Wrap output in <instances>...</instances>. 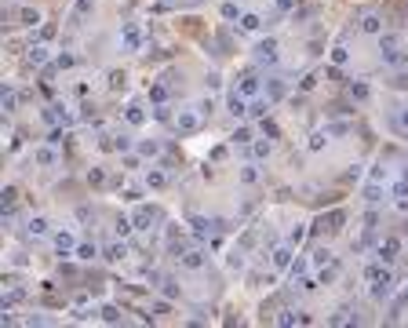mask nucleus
I'll list each match as a JSON object with an SVG mask.
<instances>
[{"label": "nucleus", "instance_id": "f257e3e1", "mask_svg": "<svg viewBox=\"0 0 408 328\" xmlns=\"http://www.w3.org/2000/svg\"><path fill=\"white\" fill-rule=\"evenodd\" d=\"M365 281H368V292H372V299H390V292H394V274H390V267L379 259V263H372V267L365 270Z\"/></svg>", "mask_w": 408, "mask_h": 328}, {"label": "nucleus", "instance_id": "f03ea898", "mask_svg": "<svg viewBox=\"0 0 408 328\" xmlns=\"http://www.w3.org/2000/svg\"><path fill=\"white\" fill-rule=\"evenodd\" d=\"M379 51H383V62L386 66H408V55L397 48V33H379Z\"/></svg>", "mask_w": 408, "mask_h": 328}, {"label": "nucleus", "instance_id": "7ed1b4c3", "mask_svg": "<svg viewBox=\"0 0 408 328\" xmlns=\"http://www.w3.org/2000/svg\"><path fill=\"white\" fill-rule=\"evenodd\" d=\"M277 58H281V48H277L274 37H266V40L255 44V66H277Z\"/></svg>", "mask_w": 408, "mask_h": 328}, {"label": "nucleus", "instance_id": "20e7f679", "mask_svg": "<svg viewBox=\"0 0 408 328\" xmlns=\"http://www.w3.org/2000/svg\"><path fill=\"white\" fill-rule=\"evenodd\" d=\"M259 88H262V81H259V73H255V70H244V73L237 77V91H241L244 99H255V95H259Z\"/></svg>", "mask_w": 408, "mask_h": 328}, {"label": "nucleus", "instance_id": "39448f33", "mask_svg": "<svg viewBox=\"0 0 408 328\" xmlns=\"http://www.w3.org/2000/svg\"><path fill=\"white\" fill-rule=\"evenodd\" d=\"M343 223H347V212H328V215H321L317 223H313V233H321V230L324 233H335Z\"/></svg>", "mask_w": 408, "mask_h": 328}, {"label": "nucleus", "instance_id": "423d86ee", "mask_svg": "<svg viewBox=\"0 0 408 328\" xmlns=\"http://www.w3.org/2000/svg\"><path fill=\"white\" fill-rule=\"evenodd\" d=\"M175 128L179 132H197L200 128V109H179V117H175Z\"/></svg>", "mask_w": 408, "mask_h": 328}, {"label": "nucleus", "instance_id": "0eeeda50", "mask_svg": "<svg viewBox=\"0 0 408 328\" xmlns=\"http://www.w3.org/2000/svg\"><path fill=\"white\" fill-rule=\"evenodd\" d=\"M401 255V241L397 237H383L379 248H375V259H383V263H394Z\"/></svg>", "mask_w": 408, "mask_h": 328}, {"label": "nucleus", "instance_id": "6e6552de", "mask_svg": "<svg viewBox=\"0 0 408 328\" xmlns=\"http://www.w3.org/2000/svg\"><path fill=\"white\" fill-rule=\"evenodd\" d=\"M120 37H124V48H128V51H139V48H143V29H139V22H124Z\"/></svg>", "mask_w": 408, "mask_h": 328}, {"label": "nucleus", "instance_id": "1a4fd4ad", "mask_svg": "<svg viewBox=\"0 0 408 328\" xmlns=\"http://www.w3.org/2000/svg\"><path fill=\"white\" fill-rule=\"evenodd\" d=\"M153 219H161V212H157V208H146V205H139V208H135V215H131V223H135V230H150Z\"/></svg>", "mask_w": 408, "mask_h": 328}, {"label": "nucleus", "instance_id": "9d476101", "mask_svg": "<svg viewBox=\"0 0 408 328\" xmlns=\"http://www.w3.org/2000/svg\"><path fill=\"white\" fill-rule=\"evenodd\" d=\"M226 109H230V113H233V117H237V120H241V117H248V99L241 95V91H237V88H233V91H230V99H226Z\"/></svg>", "mask_w": 408, "mask_h": 328}, {"label": "nucleus", "instance_id": "9b49d317", "mask_svg": "<svg viewBox=\"0 0 408 328\" xmlns=\"http://www.w3.org/2000/svg\"><path fill=\"white\" fill-rule=\"evenodd\" d=\"M357 26H361V33H383V19H379L375 11H365V15L357 19Z\"/></svg>", "mask_w": 408, "mask_h": 328}, {"label": "nucleus", "instance_id": "f8f14e48", "mask_svg": "<svg viewBox=\"0 0 408 328\" xmlns=\"http://www.w3.org/2000/svg\"><path fill=\"white\" fill-rule=\"evenodd\" d=\"M204 259H208V255H204V248H186V255H182L179 263H182L186 270H200V267H204Z\"/></svg>", "mask_w": 408, "mask_h": 328}, {"label": "nucleus", "instance_id": "ddd939ff", "mask_svg": "<svg viewBox=\"0 0 408 328\" xmlns=\"http://www.w3.org/2000/svg\"><path fill=\"white\" fill-rule=\"evenodd\" d=\"M237 29H241V33H259V29H262V19L248 11V15H241V19H237Z\"/></svg>", "mask_w": 408, "mask_h": 328}, {"label": "nucleus", "instance_id": "4468645a", "mask_svg": "<svg viewBox=\"0 0 408 328\" xmlns=\"http://www.w3.org/2000/svg\"><path fill=\"white\" fill-rule=\"evenodd\" d=\"M248 117H255V120L270 117V99H252L248 102Z\"/></svg>", "mask_w": 408, "mask_h": 328}, {"label": "nucleus", "instance_id": "2eb2a0df", "mask_svg": "<svg viewBox=\"0 0 408 328\" xmlns=\"http://www.w3.org/2000/svg\"><path fill=\"white\" fill-rule=\"evenodd\" d=\"M55 248H58L62 255L77 252V241H73V233H66V230H62V233H55Z\"/></svg>", "mask_w": 408, "mask_h": 328}, {"label": "nucleus", "instance_id": "dca6fc26", "mask_svg": "<svg viewBox=\"0 0 408 328\" xmlns=\"http://www.w3.org/2000/svg\"><path fill=\"white\" fill-rule=\"evenodd\" d=\"M124 255H128V244H124V241H117V244H109V248H106V252H102V259H106V263H120Z\"/></svg>", "mask_w": 408, "mask_h": 328}, {"label": "nucleus", "instance_id": "f3484780", "mask_svg": "<svg viewBox=\"0 0 408 328\" xmlns=\"http://www.w3.org/2000/svg\"><path fill=\"white\" fill-rule=\"evenodd\" d=\"M33 161H37V164H40V168H51V164H55V161H58V153H55V150H51V146H40V150H37V153H33Z\"/></svg>", "mask_w": 408, "mask_h": 328}, {"label": "nucleus", "instance_id": "a211bd4d", "mask_svg": "<svg viewBox=\"0 0 408 328\" xmlns=\"http://www.w3.org/2000/svg\"><path fill=\"white\" fill-rule=\"evenodd\" d=\"M15 19H19V26H37V22H40V11H37V8H19Z\"/></svg>", "mask_w": 408, "mask_h": 328}, {"label": "nucleus", "instance_id": "6ab92c4d", "mask_svg": "<svg viewBox=\"0 0 408 328\" xmlns=\"http://www.w3.org/2000/svg\"><path fill=\"white\" fill-rule=\"evenodd\" d=\"M347 62H350V51H347V44H335V48H332V66L335 70H343V66H347Z\"/></svg>", "mask_w": 408, "mask_h": 328}, {"label": "nucleus", "instance_id": "aec40b11", "mask_svg": "<svg viewBox=\"0 0 408 328\" xmlns=\"http://www.w3.org/2000/svg\"><path fill=\"white\" fill-rule=\"evenodd\" d=\"M339 277V263L332 259V263H324V267H321V274H317V281H321V285H332V281Z\"/></svg>", "mask_w": 408, "mask_h": 328}, {"label": "nucleus", "instance_id": "412c9836", "mask_svg": "<svg viewBox=\"0 0 408 328\" xmlns=\"http://www.w3.org/2000/svg\"><path fill=\"white\" fill-rule=\"evenodd\" d=\"M44 120L48 124H70V113H62V106H48L44 109Z\"/></svg>", "mask_w": 408, "mask_h": 328}, {"label": "nucleus", "instance_id": "4be33fe9", "mask_svg": "<svg viewBox=\"0 0 408 328\" xmlns=\"http://www.w3.org/2000/svg\"><path fill=\"white\" fill-rule=\"evenodd\" d=\"M274 267H277V270H288V267H292V244L274 252Z\"/></svg>", "mask_w": 408, "mask_h": 328}, {"label": "nucleus", "instance_id": "5701e85b", "mask_svg": "<svg viewBox=\"0 0 408 328\" xmlns=\"http://www.w3.org/2000/svg\"><path fill=\"white\" fill-rule=\"evenodd\" d=\"M26 230H29V233H33V237H44V233H48V219H40V215H33V219H29V223H26Z\"/></svg>", "mask_w": 408, "mask_h": 328}, {"label": "nucleus", "instance_id": "b1692460", "mask_svg": "<svg viewBox=\"0 0 408 328\" xmlns=\"http://www.w3.org/2000/svg\"><path fill=\"white\" fill-rule=\"evenodd\" d=\"M274 153V139H259V143H252V157H270Z\"/></svg>", "mask_w": 408, "mask_h": 328}, {"label": "nucleus", "instance_id": "393cba45", "mask_svg": "<svg viewBox=\"0 0 408 328\" xmlns=\"http://www.w3.org/2000/svg\"><path fill=\"white\" fill-rule=\"evenodd\" d=\"M146 186H150V190H161V186H168V175H164V171H146Z\"/></svg>", "mask_w": 408, "mask_h": 328}, {"label": "nucleus", "instance_id": "a878e982", "mask_svg": "<svg viewBox=\"0 0 408 328\" xmlns=\"http://www.w3.org/2000/svg\"><path fill=\"white\" fill-rule=\"evenodd\" d=\"M48 58H51V51L44 48V44H37V48H29V62H33V66H44Z\"/></svg>", "mask_w": 408, "mask_h": 328}, {"label": "nucleus", "instance_id": "bb28decb", "mask_svg": "<svg viewBox=\"0 0 408 328\" xmlns=\"http://www.w3.org/2000/svg\"><path fill=\"white\" fill-rule=\"evenodd\" d=\"M99 255V248H95V241H84V244H77V259H95Z\"/></svg>", "mask_w": 408, "mask_h": 328}, {"label": "nucleus", "instance_id": "cd10ccee", "mask_svg": "<svg viewBox=\"0 0 408 328\" xmlns=\"http://www.w3.org/2000/svg\"><path fill=\"white\" fill-rule=\"evenodd\" d=\"M365 201H368V205H379V201H383V190H379V182H375V179L365 186Z\"/></svg>", "mask_w": 408, "mask_h": 328}, {"label": "nucleus", "instance_id": "c85d7f7f", "mask_svg": "<svg viewBox=\"0 0 408 328\" xmlns=\"http://www.w3.org/2000/svg\"><path fill=\"white\" fill-rule=\"evenodd\" d=\"M124 117H128V124H135V128H139V124H146V113H143V106H128V113H124Z\"/></svg>", "mask_w": 408, "mask_h": 328}, {"label": "nucleus", "instance_id": "c756f323", "mask_svg": "<svg viewBox=\"0 0 408 328\" xmlns=\"http://www.w3.org/2000/svg\"><path fill=\"white\" fill-rule=\"evenodd\" d=\"M288 277H292V281H303V277H306V259H292Z\"/></svg>", "mask_w": 408, "mask_h": 328}, {"label": "nucleus", "instance_id": "7c9ffc66", "mask_svg": "<svg viewBox=\"0 0 408 328\" xmlns=\"http://www.w3.org/2000/svg\"><path fill=\"white\" fill-rule=\"evenodd\" d=\"M190 223H193V233H197V237H208V230H212V223H208V219H200V215H193V219H190Z\"/></svg>", "mask_w": 408, "mask_h": 328}, {"label": "nucleus", "instance_id": "2f4dec72", "mask_svg": "<svg viewBox=\"0 0 408 328\" xmlns=\"http://www.w3.org/2000/svg\"><path fill=\"white\" fill-rule=\"evenodd\" d=\"M99 314H102V321H109V324H117V321H120V310H117L113 303H106V306L99 310Z\"/></svg>", "mask_w": 408, "mask_h": 328}, {"label": "nucleus", "instance_id": "473e14b6", "mask_svg": "<svg viewBox=\"0 0 408 328\" xmlns=\"http://www.w3.org/2000/svg\"><path fill=\"white\" fill-rule=\"evenodd\" d=\"M15 106H19V95H15V88H4V113H15Z\"/></svg>", "mask_w": 408, "mask_h": 328}, {"label": "nucleus", "instance_id": "72a5a7b5", "mask_svg": "<svg viewBox=\"0 0 408 328\" xmlns=\"http://www.w3.org/2000/svg\"><path fill=\"white\" fill-rule=\"evenodd\" d=\"M328 135H332L328 128H324V132H313V135H310V150H321V146L328 143Z\"/></svg>", "mask_w": 408, "mask_h": 328}, {"label": "nucleus", "instance_id": "f704fd0d", "mask_svg": "<svg viewBox=\"0 0 408 328\" xmlns=\"http://www.w3.org/2000/svg\"><path fill=\"white\" fill-rule=\"evenodd\" d=\"M262 135H266V139H281V128H277L270 117H262Z\"/></svg>", "mask_w": 408, "mask_h": 328}, {"label": "nucleus", "instance_id": "c9c22d12", "mask_svg": "<svg viewBox=\"0 0 408 328\" xmlns=\"http://www.w3.org/2000/svg\"><path fill=\"white\" fill-rule=\"evenodd\" d=\"M223 19H241V8H237V0H226V4H223Z\"/></svg>", "mask_w": 408, "mask_h": 328}, {"label": "nucleus", "instance_id": "e433bc0d", "mask_svg": "<svg viewBox=\"0 0 408 328\" xmlns=\"http://www.w3.org/2000/svg\"><path fill=\"white\" fill-rule=\"evenodd\" d=\"M233 143H237V146H248V143H252V128H237V132H233Z\"/></svg>", "mask_w": 408, "mask_h": 328}, {"label": "nucleus", "instance_id": "4c0bfd02", "mask_svg": "<svg viewBox=\"0 0 408 328\" xmlns=\"http://www.w3.org/2000/svg\"><path fill=\"white\" fill-rule=\"evenodd\" d=\"M15 201H19V190H15V186H4V208L8 212L15 208Z\"/></svg>", "mask_w": 408, "mask_h": 328}, {"label": "nucleus", "instance_id": "58836bf2", "mask_svg": "<svg viewBox=\"0 0 408 328\" xmlns=\"http://www.w3.org/2000/svg\"><path fill=\"white\" fill-rule=\"evenodd\" d=\"M91 8H95V0H77V8H73V19H81V15H88Z\"/></svg>", "mask_w": 408, "mask_h": 328}, {"label": "nucleus", "instance_id": "ea45409f", "mask_svg": "<svg viewBox=\"0 0 408 328\" xmlns=\"http://www.w3.org/2000/svg\"><path fill=\"white\" fill-rule=\"evenodd\" d=\"M324 263H332V252H328V248H317V252H313V267H324Z\"/></svg>", "mask_w": 408, "mask_h": 328}, {"label": "nucleus", "instance_id": "a19ab883", "mask_svg": "<svg viewBox=\"0 0 408 328\" xmlns=\"http://www.w3.org/2000/svg\"><path fill=\"white\" fill-rule=\"evenodd\" d=\"M266 95H270V99H281V95H285V84H281V81H270V84H266Z\"/></svg>", "mask_w": 408, "mask_h": 328}, {"label": "nucleus", "instance_id": "79ce46f5", "mask_svg": "<svg viewBox=\"0 0 408 328\" xmlns=\"http://www.w3.org/2000/svg\"><path fill=\"white\" fill-rule=\"evenodd\" d=\"M255 179H259V171H255L252 164H244V168H241V182H248V186H252Z\"/></svg>", "mask_w": 408, "mask_h": 328}, {"label": "nucleus", "instance_id": "37998d69", "mask_svg": "<svg viewBox=\"0 0 408 328\" xmlns=\"http://www.w3.org/2000/svg\"><path fill=\"white\" fill-rule=\"evenodd\" d=\"M150 99H153V102H164V99H168V88H164V84H153V88H150Z\"/></svg>", "mask_w": 408, "mask_h": 328}, {"label": "nucleus", "instance_id": "c03bdc74", "mask_svg": "<svg viewBox=\"0 0 408 328\" xmlns=\"http://www.w3.org/2000/svg\"><path fill=\"white\" fill-rule=\"evenodd\" d=\"M303 237H306V230H303V226H292V230H288V244H292V248L299 244Z\"/></svg>", "mask_w": 408, "mask_h": 328}, {"label": "nucleus", "instance_id": "a18cd8bd", "mask_svg": "<svg viewBox=\"0 0 408 328\" xmlns=\"http://www.w3.org/2000/svg\"><path fill=\"white\" fill-rule=\"evenodd\" d=\"M350 95L365 102V99H368V84H350Z\"/></svg>", "mask_w": 408, "mask_h": 328}, {"label": "nucleus", "instance_id": "49530a36", "mask_svg": "<svg viewBox=\"0 0 408 328\" xmlns=\"http://www.w3.org/2000/svg\"><path fill=\"white\" fill-rule=\"evenodd\" d=\"M139 153H143V157H153V153H161V146L157 143H139Z\"/></svg>", "mask_w": 408, "mask_h": 328}, {"label": "nucleus", "instance_id": "de8ad7c7", "mask_svg": "<svg viewBox=\"0 0 408 328\" xmlns=\"http://www.w3.org/2000/svg\"><path fill=\"white\" fill-rule=\"evenodd\" d=\"M124 81H128L124 73H109V88H113V91H120V88H124Z\"/></svg>", "mask_w": 408, "mask_h": 328}, {"label": "nucleus", "instance_id": "09e8293b", "mask_svg": "<svg viewBox=\"0 0 408 328\" xmlns=\"http://www.w3.org/2000/svg\"><path fill=\"white\" fill-rule=\"evenodd\" d=\"M197 109H200V117H212V109H215V102H212V99H200V102H197Z\"/></svg>", "mask_w": 408, "mask_h": 328}, {"label": "nucleus", "instance_id": "8fccbe9b", "mask_svg": "<svg viewBox=\"0 0 408 328\" xmlns=\"http://www.w3.org/2000/svg\"><path fill=\"white\" fill-rule=\"evenodd\" d=\"M161 292L168 295V299H175V295H179V288H175V285H171V281H161Z\"/></svg>", "mask_w": 408, "mask_h": 328}, {"label": "nucleus", "instance_id": "3c124183", "mask_svg": "<svg viewBox=\"0 0 408 328\" xmlns=\"http://www.w3.org/2000/svg\"><path fill=\"white\" fill-rule=\"evenodd\" d=\"M88 182H95V186H102V182H106V175H102V171H99V168H91V171H88Z\"/></svg>", "mask_w": 408, "mask_h": 328}, {"label": "nucleus", "instance_id": "603ef678", "mask_svg": "<svg viewBox=\"0 0 408 328\" xmlns=\"http://www.w3.org/2000/svg\"><path fill=\"white\" fill-rule=\"evenodd\" d=\"M58 70H66V66H73V55H58V62H55Z\"/></svg>", "mask_w": 408, "mask_h": 328}, {"label": "nucleus", "instance_id": "864d4df0", "mask_svg": "<svg viewBox=\"0 0 408 328\" xmlns=\"http://www.w3.org/2000/svg\"><path fill=\"white\" fill-rule=\"evenodd\" d=\"M157 120H171V113H168V106H157V113H153Z\"/></svg>", "mask_w": 408, "mask_h": 328}, {"label": "nucleus", "instance_id": "5fc2aeb1", "mask_svg": "<svg viewBox=\"0 0 408 328\" xmlns=\"http://www.w3.org/2000/svg\"><path fill=\"white\" fill-rule=\"evenodd\" d=\"M313 84H317V73H306V81H303V91H310Z\"/></svg>", "mask_w": 408, "mask_h": 328}, {"label": "nucleus", "instance_id": "6e6d98bb", "mask_svg": "<svg viewBox=\"0 0 408 328\" xmlns=\"http://www.w3.org/2000/svg\"><path fill=\"white\" fill-rule=\"evenodd\" d=\"M139 197H143L139 190H124V201H131V205H139Z\"/></svg>", "mask_w": 408, "mask_h": 328}, {"label": "nucleus", "instance_id": "4d7b16f0", "mask_svg": "<svg viewBox=\"0 0 408 328\" xmlns=\"http://www.w3.org/2000/svg\"><path fill=\"white\" fill-rule=\"evenodd\" d=\"M397 124H401V128H408V109H401V113H397Z\"/></svg>", "mask_w": 408, "mask_h": 328}, {"label": "nucleus", "instance_id": "13d9d810", "mask_svg": "<svg viewBox=\"0 0 408 328\" xmlns=\"http://www.w3.org/2000/svg\"><path fill=\"white\" fill-rule=\"evenodd\" d=\"M404 303H408V288H404V292H401V299H397V303H394V310H401V306H404Z\"/></svg>", "mask_w": 408, "mask_h": 328}]
</instances>
